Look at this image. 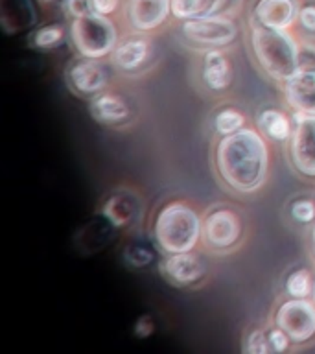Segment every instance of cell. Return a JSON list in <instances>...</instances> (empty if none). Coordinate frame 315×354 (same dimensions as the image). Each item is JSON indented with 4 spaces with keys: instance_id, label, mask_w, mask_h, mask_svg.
<instances>
[{
    "instance_id": "1",
    "label": "cell",
    "mask_w": 315,
    "mask_h": 354,
    "mask_svg": "<svg viewBox=\"0 0 315 354\" xmlns=\"http://www.w3.org/2000/svg\"><path fill=\"white\" fill-rule=\"evenodd\" d=\"M212 160L220 181L232 194H256L269 177V144L258 127L245 126L218 138Z\"/></svg>"
},
{
    "instance_id": "2",
    "label": "cell",
    "mask_w": 315,
    "mask_h": 354,
    "mask_svg": "<svg viewBox=\"0 0 315 354\" xmlns=\"http://www.w3.org/2000/svg\"><path fill=\"white\" fill-rule=\"evenodd\" d=\"M249 44L260 71L273 82L282 85L300 71V41L293 35L292 30H271L251 21Z\"/></svg>"
},
{
    "instance_id": "3",
    "label": "cell",
    "mask_w": 315,
    "mask_h": 354,
    "mask_svg": "<svg viewBox=\"0 0 315 354\" xmlns=\"http://www.w3.org/2000/svg\"><path fill=\"white\" fill-rule=\"evenodd\" d=\"M203 216L182 199H173L160 207L151 221V234L162 253L193 251L201 243Z\"/></svg>"
},
{
    "instance_id": "4",
    "label": "cell",
    "mask_w": 315,
    "mask_h": 354,
    "mask_svg": "<svg viewBox=\"0 0 315 354\" xmlns=\"http://www.w3.org/2000/svg\"><path fill=\"white\" fill-rule=\"evenodd\" d=\"M68 39L77 55L90 59H109L120 41L118 28L109 15L88 13L72 19L68 24Z\"/></svg>"
},
{
    "instance_id": "5",
    "label": "cell",
    "mask_w": 315,
    "mask_h": 354,
    "mask_svg": "<svg viewBox=\"0 0 315 354\" xmlns=\"http://www.w3.org/2000/svg\"><path fill=\"white\" fill-rule=\"evenodd\" d=\"M243 238V220L231 205H212L203 214L201 243L212 253H231Z\"/></svg>"
},
{
    "instance_id": "6",
    "label": "cell",
    "mask_w": 315,
    "mask_h": 354,
    "mask_svg": "<svg viewBox=\"0 0 315 354\" xmlns=\"http://www.w3.org/2000/svg\"><path fill=\"white\" fill-rule=\"evenodd\" d=\"M115 66L109 59H90L77 55L65 68V82L72 93L90 100L109 88Z\"/></svg>"
},
{
    "instance_id": "7",
    "label": "cell",
    "mask_w": 315,
    "mask_h": 354,
    "mask_svg": "<svg viewBox=\"0 0 315 354\" xmlns=\"http://www.w3.org/2000/svg\"><path fill=\"white\" fill-rule=\"evenodd\" d=\"M273 325L286 332L293 345H304L315 337V301L312 297H287L275 310Z\"/></svg>"
},
{
    "instance_id": "8",
    "label": "cell",
    "mask_w": 315,
    "mask_h": 354,
    "mask_svg": "<svg viewBox=\"0 0 315 354\" xmlns=\"http://www.w3.org/2000/svg\"><path fill=\"white\" fill-rule=\"evenodd\" d=\"M181 32L193 46H201L204 50L227 48L240 35V26L229 15H210L184 21L181 24Z\"/></svg>"
},
{
    "instance_id": "9",
    "label": "cell",
    "mask_w": 315,
    "mask_h": 354,
    "mask_svg": "<svg viewBox=\"0 0 315 354\" xmlns=\"http://www.w3.org/2000/svg\"><path fill=\"white\" fill-rule=\"evenodd\" d=\"M293 127L292 138L287 142V153L297 174L308 179H315V115L292 111Z\"/></svg>"
},
{
    "instance_id": "10",
    "label": "cell",
    "mask_w": 315,
    "mask_h": 354,
    "mask_svg": "<svg viewBox=\"0 0 315 354\" xmlns=\"http://www.w3.org/2000/svg\"><path fill=\"white\" fill-rule=\"evenodd\" d=\"M160 275L166 281L179 288L195 286L207 277L209 266L203 260L201 254L193 251H184V253H164L162 260L159 262Z\"/></svg>"
},
{
    "instance_id": "11",
    "label": "cell",
    "mask_w": 315,
    "mask_h": 354,
    "mask_svg": "<svg viewBox=\"0 0 315 354\" xmlns=\"http://www.w3.org/2000/svg\"><path fill=\"white\" fill-rule=\"evenodd\" d=\"M151 52H153V44H151L148 33L133 32L126 37H120L109 61L111 65L115 66L116 72L133 76V74H138L148 66L149 59H151Z\"/></svg>"
},
{
    "instance_id": "12",
    "label": "cell",
    "mask_w": 315,
    "mask_h": 354,
    "mask_svg": "<svg viewBox=\"0 0 315 354\" xmlns=\"http://www.w3.org/2000/svg\"><path fill=\"white\" fill-rule=\"evenodd\" d=\"M126 21L133 32L149 33L171 17V0H126Z\"/></svg>"
},
{
    "instance_id": "13",
    "label": "cell",
    "mask_w": 315,
    "mask_h": 354,
    "mask_svg": "<svg viewBox=\"0 0 315 354\" xmlns=\"http://www.w3.org/2000/svg\"><path fill=\"white\" fill-rule=\"evenodd\" d=\"M88 115L102 126L120 127L133 120V109L120 93L104 91L88 100Z\"/></svg>"
},
{
    "instance_id": "14",
    "label": "cell",
    "mask_w": 315,
    "mask_h": 354,
    "mask_svg": "<svg viewBox=\"0 0 315 354\" xmlns=\"http://www.w3.org/2000/svg\"><path fill=\"white\" fill-rule=\"evenodd\" d=\"M300 8V0H258L251 21L271 30H292L297 26Z\"/></svg>"
},
{
    "instance_id": "15",
    "label": "cell",
    "mask_w": 315,
    "mask_h": 354,
    "mask_svg": "<svg viewBox=\"0 0 315 354\" xmlns=\"http://www.w3.org/2000/svg\"><path fill=\"white\" fill-rule=\"evenodd\" d=\"M201 82L210 93H225L234 82V66L223 48H209L201 55Z\"/></svg>"
},
{
    "instance_id": "16",
    "label": "cell",
    "mask_w": 315,
    "mask_h": 354,
    "mask_svg": "<svg viewBox=\"0 0 315 354\" xmlns=\"http://www.w3.org/2000/svg\"><path fill=\"white\" fill-rule=\"evenodd\" d=\"M282 96L292 111L315 115V71H298L282 83Z\"/></svg>"
},
{
    "instance_id": "17",
    "label": "cell",
    "mask_w": 315,
    "mask_h": 354,
    "mask_svg": "<svg viewBox=\"0 0 315 354\" xmlns=\"http://www.w3.org/2000/svg\"><path fill=\"white\" fill-rule=\"evenodd\" d=\"M256 126L264 133L265 138H269L273 142L284 144L289 142L295 122H293V115H287L286 111L276 109V107H265L256 116Z\"/></svg>"
},
{
    "instance_id": "18",
    "label": "cell",
    "mask_w": 315,
    "mask_h": 354,
    "mask_svg": "<svg viewBox=\"0 0 315 354\" xmlns=\"http://www.w3.org/2000/svg\"><path fill=\"white\" fill-rule=\"evenodd\" d=\"M227 0H171V17L177 21H193L210 15H225Z\"/></svg>"
},
{
    "instance_id": "19",
    "label": "cell",
    "mask_w": 315,
    "mask_h": 354,
    "mask_svg": "<svg viewBox=\"0 0 315 354\" xmlns=\"http://www.w3.org/2000/svg\"><path fill=\"white\" fill-rule=\"evenodd\" d=\"M135 194L126 196V194L116 192L113 194L104 205V214L107 216V220L115 227H126L133 223V220L137 218L135 214Z\"/></svg>"
},
{
    "instance_id": "20",
    "label": "cell",
    "mask_w": 315,
    "mask_h": 354,
    "mask_svg": "<svg viewBox=\"0 0 315 354\" xmlns=\"http://www.w3.org/2000/svg\"><path fill=\"white\" fill-rule=\"evenodd\" d=\"M66 35H68V28L59 22H52V24H44L37 28L30 37V44L35 50L41 52H50V50L59 48L61 44L65 43Z\"/></svg>"
},
{
    "instance_id": "21",
    "label": "cell",
    "mask_w": 315,
    "mask_h": 354,
    "mask_svg": "<svg viewBox=\"0 0 315 354\" xmlns=\"http://www.w3.org/2000/svg\"><path fill=\"white\" fill-rule=\"evenodd\" d=\"M315 277L308 268L293 270L284 281V292L287 297H312Z\"/></svg>"
},
{
    "instance_id": "22",
    "label": "cell",
    "mask_w": 315,
    "mask_h": 354,
    "mask_svg": "<svg viewBox=\"0 0 315 354\" xmlns=\"http://www.w3.org/2000/svg\"><path fill=\"white\" fill-rule=\"evenodd\" d=\"M212 126H214L218 137H227V135H232L247 126V118L242 111L234 109V107H223L214 115Z\"/></svg>"
},
{
    "instance_id": "23",
    "label": "cell",
    "mask_w": 315,
    "mask_h": 354,
    "mask_svg": "<svg viewBox=\"0 0 315 354\" xmlns=\"http://www.w3.org/2000/svg\"><path fill=\"white\" fill-rule=\"evenodd\" d=\"M289 214L298 225H314L315 223V199L298 198L289 207Z\"/></svg>"
},
{
    "instance_id": "24",
    "label": "cell",
    "mask_w": 315,
    "mask_h": 354,
    "mask_svg": "<svg viewBox=\"0 0 315 354\" xmlns=\"http://www.w3.org/2000/svg\"><path fill=\"white\" fill-rule=\"evenodd\" d=\"M243 353L245 354H271L267 328H253L247 332L243 339Z\"/></svg>"
},
{
    "instance_id": "25",
    "label": "cell",
    "mask_w": 315,
    "mask_h": 354,
    "mask_svg": "<svg viewBox=\"0 0 315 354\" xmlns=\"http://www.w3.org/2000/svg\"><path fill=\"white\" fill-rule=\"evenodd\" d=\"M267 339H269L271 354L287 353V351L293 347V342L289 339V336H287L286 332L282 330L280 326H276V325L267 328Z\"/></svg>"
},
{
    "instance_id": "26",
    "label": "cell",
    "mask_w": 315,
    "mask_h": 354,
    "mask_svg": "<svg viewBox=\"0 0 315 354\" xmlns=\"http://www.w3.org/2000/svg\"><path fill=\"white\" fill-rule=\"evenodd\" d=\"M61 10L65 11L68 19H77V17H85L93 13V6L90 0H63L61 2Z\"/></svg>"
},
{
    "instance_id": "27",
    "label": "cell",
    "mask_w": 315,
    "mask_h": 354,
    "mask_svg": "<svg viewBox=\"0 0 315 354\" xmlns=\"http://www.w3.org/2000/svg\"><path fill=\"white\" fill-rule=\"evenodd\" d=\"M298 65H300V71H315V44L314 43H308V41L300 43Z\"/></svg>"
},
{
    "instance_id": "28",
    "label": "cell",
    "mask_w": 315,
    "mask_h": 354,
    "mask_svg": "<svg viewBox=\"0 0 315 354\" xmlns=\"http://www.w3.org/2000/svg\"><path fill=\"white\" fill-rule=\"evenodd\" d=\"M297 26H300L306 33H315V4H306L300 8Z\"/></svg>"
},
{
    "instance_id": "29",
    "label": "cell",
    "mask_w": 315,
    "mask_h": 354,
    "mask_svg": "<svg viewBox=\"0 0 315 354\" xmlns=\"http://www.w3.org/2000/svg\"><path fill=\"white\" fill-rule=\"evenodd\" d=\"M122 0H90V6H93L94 13H99V15H115L118 8H120Z\"/></svg>"
},
{
    "instance_id": "30",
    "label": "cell",
    "mask_w": 315,
    "mask_h": 354,
    "mask_svg": "<svg viewBox=\"0 0 315 354\" xmlns=\"http://www.w3.org/2000/svg\"><path fill=\"white\" fill-rule=\"evenodd\" d=\"M153 319H151L149 315H142V317L137 321V325H135V334L140 337H146L153 332Z\"/></svg>"
},
{
    "instance_id": "31",
    "label": "cell",
    "mask_w": 315,
    "mask_h": 354,
    "mask_svg": "<svg viewBox=\"0 0 315 354\" xmlns=\"http://www.w3.org/2000/svg\"><path fill=\"white\" fill-rule=\"evenodd\" d=\"M309 242H312V254L315 259V223L312 225V234H309Z\"/></svg>"
},
{
    "instance_id": "32",
    "label": "cell",
    "mask_w": 315,
    "mask_h": 354,
    "mask_svg": "<svg viewBox=\"0 0 315 354\" xmlns=\"http://www.w3.org/2000/svg\"><path fill=\"white\" fill-rule=\"evenodd\" d=\"M43 4H52V2H57V0H41ZM59 2H63V0H59Z\"/></svg>"
},
{
    "instance_id": "33",
    "label": "cell",
    "mask_w": 315,
    "mask_h": 354,
    "mask_svg": "<svg viewBox=\"0 0 315 354\" xmlns=\"http://www.w3.org/2000/svg\"><path fill=\"white\" fill-rule=\"evenodd\" d=\"M312 299L315 301V282H314V293H312Z\"/></svg>"
}]
</instances>
